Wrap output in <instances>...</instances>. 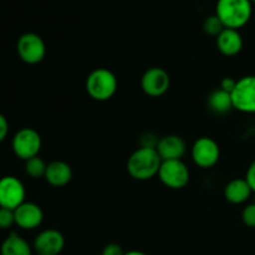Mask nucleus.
Here are the masks:
<instances>
[{
    "label": "nucleus",
    "mask_w": 255,
    "mask_h": 255,
    "mask_svg": "<svg viewBox=\"0 0 255 255\" xmlns=\"http://www.w3.org/2000/svg\"><path fill=\"white\" fill-rule=\"evenodd\" d=\"M252 193H253V191H252L251 186L246 181V178L232 179L226 184L223 191L226 201L231 204H236V206L247 203L251 198Z\"/></svg>",
    "instance_id": "nucleus-16"
},
{
    "label": "nucleus",
    "mask_w": 255,
    "mask_h": 255,
    "mask_svg": "<svg viewBox=\"0 0 255 255\" xmlns=\"http://www.w3.org/2000/svg\"><path fill=\"white\" fill-rule=\"evenodd\" d=\"M156 149L162 161L182 159L187 152V143L178 134H166L159 138Z\"/></svg>",
    "instance_id": "nucleus-13"
},
{
    "label": "nucleus",
    "mask_w": 255,
    "mask_h": 255,
    "mask_svg": "<svg viewBox=\"0 0 255 255\" xmlns=\"http://www.w3.org/2000/svg\"><path fill=\"white\" fill-rule=\"evenodd\" d=\"M253 14L251 0H218L216 15L228 29L239 30L246 26Z\"/></svg>",
    "instance_id": "nucleus-2"
},
{
    "label": "nucleus",
    "mask_w": 255,
    "mask_h": 255,
    "mask_svg": "<svg viewBox=\"0 0 255 255\" xmlns=\"http://www.w3.org/2000/svg\"><path fill=\"white\" fill-rule=\"evenodd\" d=\"M162 158L156 148L138 147L127 159V172L136 181H148L158 174Z\"/></svg>",
    "instance_id": "nucleus-1"
},
{
    "label": "nucleus",
    "mask_w": 255,
    "mask_h": 255,
    "mask_svg": "<svg viewBox=\"0 0 255 255\" xmlns=\"http://www.w3.org/2000/svg\"><path fill=\"white\" fill-rule=\"evenodd\" d=\"M47 163L40 156L32 157V158L25 161V172L29 177L34 179L44 178L46 173Z\"/></svg>",
    "instance_id": "nucleus-19"
},
{
    "label": "nucleus",
    "mask_w": 255,
    "mask_h": 255,
    "mask_svg": "<svg viewBox=\"0 0 255 255\" xmlns=\"http://www.w3.org/2000/svg\"><path fill=\"white\" fill-rule=\"evenodd\" d=\"M233 109L243 114H255V75L237 80L236 89L232 92Z\"/></svg>",
    "instance_id": "nucleus-8"
},
{
    "label": "nucleus",
    "mask_w": 255,
    "mask_h": 255,
    "mask_svg": "<svg viewBox=\"0 0 255 255\" xmlns=\"http://www.w3.org/2000/svg\"><path fill=\"white\" fill-rule=\"evenodd\" d=\"M158 141L159 138L153 132H144L139 137V147H144V148H157Z\"/></svg>",
    "instance_id": "nucleus-23"
},
{
    "label": "nucleus",
    "mask_w": 255,
    "mask_h": 255,
    "mask_svg": "<svg viewBox=\"0 0 255 255\" xmlns=\"http://www.w3.org/2000/svg\"><path fill=\"white\" fill-rule=\"evenodd\" d=\"M236 85H237V80H234L233 77H224V79L221 81V87H219V89L224 90V91L228 92V94H232L233 90L236 89Z\"/></svg>",
    "instance_id": "nucleus-26"
},
{
    "label": "nucleus",
    "mask_w": 255,
    "mask_h": 255,
    "mask_svg": "<svg viewBox=\"0 0 255 255\" xmlns=\"http://www.w3.org/2000/svg\"><path fill=\"white\" fill-rule=\"evenodd\" d=\"M42 146V139L39 132L30 127H24L14 134L11 141L12 152L22 161L39 156Z\"/></svg>",
    "instance_id": "nucleus-4"
},
{
    "label": "nucleus",
    "mask_w": 255,
    "mask_h": 255,
    "mask_svg": "<svg viewBox=\"0 0 255 255\" xmlns=\"http://www.w3.org/2000/svg\"><path fill=\"white\" fill-rule=\"evenodd\" d=\"M15 226L24 231H34L39 228L44 222V212L41 207L32 202H26L20 204L14 211Z\"/></svg>",
    "instance_id": "nucleus-12"
},
{
    "label": "nucleus",
    "mask_w": 255,
    "mask_h": 255,
    "mask_svg": "<svg viewBox=\"0 0 255 255\" xmlns=\"http://www.w3.org/2000/svg\"><path fill=\"white\" fill-rule=\"evenodd\" d=\"M251 1H252V2H255V0H251Z\"/></svg>",
    "instance_id": "nucleus-29"
},
{
    "label": "nucleus",
    "mask_w": 255,
    "mask_h": 255,
    "mask_svg": "<svg viewBox=\"0 0 255 255\" xmlns=\"http://www.w3.org/2000/svg\"><path fill=\"white\" fill-rule=\"evenodd\" d=\"M171 86V76L164 69L158 66L149 67L141 77V89L147 96L161 97Z\"/></svg>",
    "instance_id": "nucleus-10"
},
{
    "label": "nucleus",
    "mask_w": 255,
    "mask_h": 255,
    "mask_svg": "<svg viewBox=\"0 0 255 255\" xmlns=\"http://www.w3.org/2000/svg\"><path fill=\"white\" fill-rule=\"evenodd\" d=\"M158 178L169 189H183L191 179V172L182 159L162 161Z\"/></svg>",
    "instance_id": "nucleus-5"
},
{
    "label": "nucleus",
    "mask_w": 255,
    "mask_h": 255,
    "mask_svg": "<svg viewBox=\"0 0 255 255\" xmlns=\"http://www.w3.org/2000/svg\"><path fill=\"white\" fill-rule=\"evenodd\" d=\"M26 198L24 183L15 176H4L0 178V207L15 211Z\"/></svg>",
    "instance_id": "nucleus-9"
},
{
    "label": "nucleus",
    "mask_w": 255,
    "mask_h": 255,
    "mask_svg": "<svg viewBox=\"0 0 255 255\" xmlns=\"http://www.w3.org/2000/svg\"><path fill=\"white\" fill-rule=\"evenodd\" d=\"M246 181L248 182V184L251 186L253 193H255V159L251 163V166L248 167L246 173Z\"/></svg>",
    "instance_id": "nucleus-25"
},
{
    "label": "nucleus",
    "mask_w": 255,
    "mask_h": 255,
    "mask_svg": "<svg viewBox=\"0 0 255 255\" xmlns=\"http://www.w3.org/2000/svg\"><path fill=\"white\" fill-rule=\"evenodd\" d=\"M217 49L222 55L227 57H233L243 50V36L236 29H226L216 37Z\"/></svg>",
    "instance_id": "nucleus-14"
},
{
    "label": "nucleus",
    "mask_w": 255,
    "mask_h": 255,
    "mask_svg": "<svg viewBox=\"0 0 255 255\" xmlns=\"http://www.w3.org/2000/svg\"><path fill=\"white\" fill-rule=\"evenodd\" d=\"M125 255H147L143 252H139V251H129L127 253H125Z\"/></svg>",
    "instance_id": "nucleus-28"
},
{
    "label": "nucleus",
    "mask_w": 255,
    "mask_h": 255,
    "mask_svg": "<svg viewBox=\"0 0 255 255\" xmlns=\"http://www.w3.org/2000/svg\"><path fill=\"white\" fill-rule=\"evenodd\" d=\"M7 133H9V122L4 115L0 114V143L6 138Z\"/></svg>",
    "instance_id": "nucleus-27"
},
{
    "label": "nucleus",
    "mask_w": 255,
    "mask_h": 255,
    "mask_svg": "<svg viewBox=\"0 0 255 255\" xmlns=\"http://www.w3.org/2000/svg\"><path fill=\"white\" fill-rule=\"evenodd\" d=\"M192 161L202 169L213 168L221 158V148L212 137H199L191 147Z\"/></svg>",
    "instance_id": "nucleus-7"
},
{
    "label": "nucleus",
    "mask_w": 255,
    "mask_h": 255,
    "mask_svg": "<svg viewBox=\"0 0 255 255\" xmlns=\"http://www.w3.org/2000/svg\"><path fill=\"white\" fill-rule=\"evenodd\" d=\"M16 51L20 60L27 65H37L46 56V44L40 35L25 32L17 39Z\"/></svg>",
    "instance_id": "nucleus-6"
},
{
    "label": "nucleus",
    "mask_w": 255,
    "mask_h": 255,
    "mask_svg": "<svg viewBox=\"0 0 255 255\" xmlns=\"http://www.w3.org/2000/svg\"><path fill=\"white\" fill-rule=\"evenodd\" d=\"M15 224L14 211L0 207V229H9Z\"/></svg>",
    "instance_id": "nucleus-21"
},
{
    "label": "nucleus",
    "mask_w": 255,
    "mask_h": 255,
    "mask_svg": "<svg viewBox=\"0 0 255 255\" xmlns=\"http://www.w3.org/2000/svg\"><path fill=\"white\" fill-rule=\"evenodd\" d=\"M207 102H208L209 110L217 115L228 114L231 110H233L232 95L222 89H217L213 92H211Z\"/></svg>",
    "instance_id": "nucleus-18"
},
{
    "label": "nucleus",
    "mask_w": 255,
    "mask_h": 255,
    "mask_svg": "<svg viewBox=\"0 0 255 255\" xmlns=\"http://www.w3.org/2000/svg\"><path fill=\"white\" fill-rule=\"evenodd\" d=\"M34 249L16 232H11L0 246V255H32Z\"/></svg>",
    "instance_id": "nucleus-17"
},
{
    "label": "nucleus",
    "mask_w": 255,
    "mask_h": 255,
    "mask_svg": "<svg viewBox=\"0 0 255 255\" xmlns=\"http://www.w3.org/2000/svg\"><path fill=\"white\" fill-rule=\"evenodd\" d=\"M72 176H74V172H72L71 166L67 162L56 159V161L47 163L44 179L50 186L55 187V188H61L71 182Z\"/></svg>",
    "instance_id": "nucleus-15"
},
{
    "label": "nucleus",
    "mask_w": 255,
    "mask_h": 255,
    "mask_svg": "<svg viewBox=\"0 0 255 255\" xmlns=\"http://www.w3.org/2000/svg\"><path fill=\"white\" fill-rule=\"evenodd\" d=\"M85 89L89 96L95 101H109L117 92L119 80L111 70L99 67L89 74L85 82Z\"/></svg>",
    "instance_id": "nucleus-3"
},
{
    "label": "nucleus",
    "mask_w": 255,
    "mask_h": 255,
    "mask_svg": "<svg viewBox=\"0 0 255 255\" xmlns=\"http://www.w3.org/2000/svg\"><path fill=\"white\" fill-rule=\"evenodd\" d=\"M65 248V237L54 228L44 229L34 239L32 249L37 255H60Z\"/></svg>",
    "instance_id": "nucleus-11"
},
{
    "label": "nucleus",
    "mask_w": 255,
    "mask_h": 255,
    "mask_svg": "<svg viewBox=\"0 0 255 255\" xmlns=\"http://www.w3.org/2000/svg\"><path fill=\"white\" fill-rule=\"evenodd\" d=\"M102 255H125L124 249L116 243H110L102 251Z\"/></svg>",
    "instance_id": "nucleus-24"
},
{
    "label": "nucleus",
    "mask_w": 255,
    "mask_h": 255,
    "mask_svg": "<svg viewBox=\"0 0 255 255\" xmlns=\"http://www.w3.org/2000/svg\"><path fill=\"white\" fill-rule=\"evenodd\" d=\"M242 221L249 228H255V202L244 207L242 212Z\"/></svg>",
    "instance_id": "nucleus-22"
},
{
    "label": "nucleus",
    "mask_w": 255,
    "mask_h": 255,
    "mask_svg": "<svg viewBox=\"0 0 255 255\" xmlns=\"http://www.w3.org/2000/svg\"><path fill=\"white\" fill-rule=\"evenodd\" d=\"M226 29V26L223 25V22L221 21L218 16L216 14L211 15V16L206 17L203 22V30L206 34L211 35V36H218L223 30Z\"/></svg>",
    "instance_id": "nucleus-20"
}]
</instances>
